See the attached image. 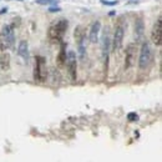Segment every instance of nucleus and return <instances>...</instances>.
<instances>
[{
  "instance_id": "obj_16",
  "label": "nucleus",
  "mask_w": 162,
  "mask_h": 162,
  "mask_svg": "<svg viewBox=\"0 0 162 162\" xmlns=\"http://www.w3.org/2000/svg\"><path fill=\"white\" fill-rule=\"evenodd\" d=\"M127 120H128V121H137V120H138V115H137L136 112H130V114L127 115Z\"/></svg>"
},
{
  "instance_id": "obj_5",
  "label": "nucleus",
  "mask_w": 162,
  "mask_h": 162,
  "mask_svg": "<svg viewBox=\"0 0 162 162\" xmlns=\"http://www.w3.org/2000/svg\"><path fill=\"white\" fill-rule=\"evenodd\" d=\"M85 29L83 26H77L74 31V37L75 41L77 44V50H79V56L81 60H84L85 54H86V49H85Z\"/></svg>"
},
{
  "instance_id": "obj_14",
  "label": "nucleus",
  "mask_w": 162,
  "mask_h": 162,
  "mask_svg": "<svg viewBox=\"0 0 162 162\" xmlns=\"http://www.w3.org/2000/svg\"><path fill=\"white\" fill-rule=\"evenodd\" d=\"M35 3L40 4V5H54V6H56L59 4L57 0H36Z\"/></svg>"
},
{
  "instance_id": "obj_9",
  "label": "nucleus",
  "mask_w": 162,
  "mask_h": 162,
  "mask_svg": "<svg viewBox=\"0 0 162 162\" xmlns=\"http://www.w3.org/2000/svg\"><path fill=\"white\" fill-rule=\"evenodd\" d=\"M151 40L156 46H161L162 45V19L161 16H158V19L156 20V23L152 28V31H151Z\"/></svg>"
},
{
  "instance_id": "obj_15",
  "label": "nucleus",
  "mask_w": 162,
  "mask_h": 162,
  "mask_svg": "<svg viewBox=\"0 0 162 162\" xmlns=\"http://www.w3.org/2000/svg\"><path fill=\"white\" fill-rule=\"evenodd\" d=\"M100 3L104 5H107V6H114V5L118 4L117 0H100Z\"/></svg>"
},
{
  "instance_id": "obj_11",
  "label": "nucleus",
  "mask_w": 162,
  "mask_h": 162,
  "mask_svg": "<svg viewBox=\"0 0 162 162\" xmlns=\"http://www.w3.org/2000/svg\"><path fill=\"white\" fill-rule=\"evenodd\" d=\"M18 55L21 57L25 63L29 61V44L26 40H21L18 45Z\"/></svg>"
},
{
  "instance_id": "obj_18",
  "label": "nucleus",
  "mask_w": 162,
  "mask_h": 162,
  "mask_svg": "<svg viewBox=\"0 0 162 162\" xmlns=\"http://www.w3.org/2000/svg\"><path fill=\"white\" fill-rule=\"evenodd\" d=\"M5 11H8V9H6V8H4V9H2V10H0V15H2L3 13H5Z\"/></svg>"
},
{
  "instance_id": "obj_3",
  "label": "nucleus",
  "mask_w": 162,
  "mask_h": 162,
  "mask_svg": "<svg viewBox=\"0 0 162 162\" xmlns=\"http://www.w3.org/2000/svg\"><path fill=\"white\" fill-rule=\"evenodd\" d=\"M152 49H151V45L148 41H144L142 45H141L140 49V57H138V67L141 70H145L147 69L151 63H152Z\"/></svg>"
},
{
  "instance_id": "obj_2",
  "label": "nucleus",
  "mask_w": 162,
  "mask_h": 162,
  "mask_svg": "<svg viewBox=\"0 0 162 162\" xmlns=\"http://www.w3.org/2000/svg\"><path fill=\"white\" fill-rule=\"evenodd\" d=\"M15 44V35H14V28L11 25H4L0 33V49L9 50L13 49Z\"/></svg>"
},
{
  "instance_id": "obj_6",
  "label": "nucleus",
  "mask_w": 162,
  "mask_h": 162,
  "mask_svg": "<svg viewBox=\"0 0 162 162\" xmlns=\"http://www.w3.org/2000/svg\"><path fill=\"white\" fill-rule=\"evenodd\" d=\"M66 66H67V73L71 77L73 81L77 79V59L76 54L74 51H69L66 55Z\"/></svg>"
},
{
  "instance_id": "obj_13",
  "label": "nucleus",
  "mask_w": 162,
  "mask_h": 162,
  "mask_svg": "<svg viewBox=\"0 0 162 162\" xmlns=\"http://www.w3.org/2000/svg\"><path fill=\"white\" fill-rule=\"evenodd\" d=\"M135 31H136V35L138 36V39L142 37V35H144V21H142V19H138L136 21Z\"/></svg>"
},
{
  "instance_id": "obj_12",
  "label": "nucleus",
  "mask_w": 162,
  "mask_h": 162,
  "mask_svg": "<svg viewBox=\"0 0 162 162\" xmlns=\"http://www.w3.org/2000/svg\"><path fill=\"white\" fill-rule=\"evenodd\" d=\"M57 65L61 67L65 65L66 63V44L65 43H61V47H60V51H59V55H57Z\"/></svg>"
},
{
  "instance_id": "obj_4",
  "label": "nucleus",
  "mask_w": 162,
  "mask_h": 162,
  "mask_svg": "<svg viewBox=\"0 0 162 162\" xmlns=\"http://www.w3.org/2000/svg\"><path fill=\"white\" fill-rule=\"evenodd\" d=\"M47 77V69H46V60L44 56L39 55L35 57V67H34V79L36 83L43 84Z\"/></svg>"
},
{
  "instance_id": "obj_8",
  "label": "nucleus",
  "mask_w": 162,
  "mask_h": 162,
  "mask_svg": "<svg viewBox=\"0 0 162 162\" xmlns=\"http://www.w3.org/2000/svg\"><path fill=\"white\" fill-rule=\"evenodd\" d=\"M136 54H137V46L135 43L128 44L126 47V54H125V70L131 69L135 65L136 61Z\"/></svg>"
},
{
  "instance_id": "obj_10",
  "label": "nucleus",
  "mask_w": 162,
  "mask_h": 162,
  "mask_svg": "<svg viewBox=\"0 0 162 162\" xmlns=\"http://www.w3.org/2000/svg\"><path fill=\"white\" fill-rule=\"evenodd\" d=\"M100 30H101V21L96 20L95 23H92L90 28V33H89V39L91 44H96L99 40V35H100Z\"/></svg>"
},
{
  "instance_id": "obj_7",
  "label": "nucleus",
  "mask_w": 162,
  "mask_h": 162,
  "mask_svg": "<svg viewBox=\"0 0 162 162\" xmlns=\"http://www.w3.org/2000/svg\"><path fill=\"white\" fill-rule=\"evenodd\" d=\"M124 37H125V26L122 23H118V25L115 29L114 37H112V50L114 51H118L122 46L124 43Z\"/></svg>"
},
{
  "instance_id": "obj_1",
  "label": "nucleus",
  "mask_w": 162,
  "mask_h": 162,
  "mask_svg": "<svg viewBox=\"0 0 162 162\" xmlns=\"http://www.w3.org/2000/svg\"><path fill=\"white\" fill-rule=\"evenodd\" d=\"M67 30V20L60 19L57 21L53 23L47 30V37L51 44H59L63 41L64 35Z\"/></svg>"
},
{
  "instance_id": "obj_17",
  "label": "nucleus",
  "mask_w": 162,
  "mask_h": 162,
  "mask_svg": "<svg viewBox=\"0 0 162 162\" xmlns=\"http://www.w3.org/2000/svg\"><path fill=\"white\" fill-rule=\"evenodd\" d=\"M60 10H61V9L57 8V6H55V8H50V9H49V11H51V13H56V11H60Z\"/></svg>"
}]
</instances>
